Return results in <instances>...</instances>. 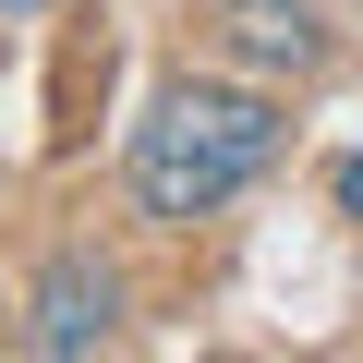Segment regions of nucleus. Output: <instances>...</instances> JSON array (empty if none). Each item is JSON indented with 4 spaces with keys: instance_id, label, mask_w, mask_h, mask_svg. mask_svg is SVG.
Returning a JSON list of instances; mask_svg holds the SVG:
<instances>
[{
    "instance_id": "2",
    "label": "nucleus",
    "mask_w": 363,
    "mask_h": 363,
    "mask_svg": "<svg viewBox=\"0 0 363 363\" xmlns=\"http://www.w3.org/2000/svg\"><path fill=\"white\" fill-rule=\"evenodd\" d=\"M49 363H73V351H109L121 339V279L109 267H85V255H61L49 279H37V327H25Z\"/></svg>"
},
{
    "instance_id": "4",
    "label": "nucleus",
    "mask_w": 363,
    "mask_h": 363,
    "mask_svg": "<svg viewBox=\"0 0 363 363\" xmlns=\"http://www.w3.org/2000/svg\"><path fill=\"white\" fill-rule=\"evenodd\" d=\"M339 206H363V157H339Z\"/></svg>"
},
{
    "instance_id": "3",
    "label": "nucleus",
    "mask_w": 363,
    "mask_h": 363,
    "mask_svg": "<svg viewBox=\"0 0 363 363\" xmlns=\"http://www.w3.org/2000/svg\"><path fill=\"white\" fill-rule=\"evenodd\" d=\"M218 25H230V49H242L255 73H315V61H327V37H315L303 0H218Z\"/></svg>"
},
{
    "instance_id": "1",
    "label": "nucleus",
    "mask_w": 363,
    "mask_h": 363,
    "mask_svg": "<svg viewBox=\"0 0 363 363\" xmlns=\"http://www.w3.org/2000/svg\"><path fill=\"white\" fill-rule=\"evenodd\" d=\"M279 157V109L255 85H157V109L133 121V206L145 218H218L230 194H255Z\"/></svg>"
},
{
    "instance_id": "5",
    "label": "nucleus",
    "mask_w": 363,
    "mask_h": 363,
    "mask_svg": "<svg viewBox=\"0 0 363 363\" xmlns=\"http://www.w3.org/2000/svg\"><path fill=\"white\" fill-rule=\"evenodd\" d=\"M0 13H49V0H0Z\"/></svg>"
}]
</instances>
